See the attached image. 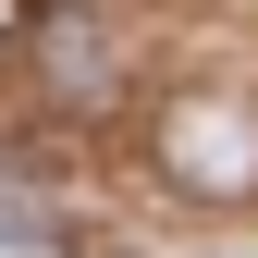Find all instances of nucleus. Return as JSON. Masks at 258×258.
Returning <instances> with one entry per match:
<instances>
[{
    "mask_svg": "<svg viewBox=\"0 0 258 258\" xmlns=\"http://www.w3.org/2000/svg\"><path fill=\"white\" fill-rule=\"evenodd\" d=\"M148 160H160V184H172V197H197V209H246V197H258V99H234V86H184V99H160Z\"/></svg>",
    "mask_w": 258,
    "mask_h": 258,
    "instance_id": "obj_1",
    "label": "nucleus"
},
{
    "mask_svg": "<svg viewBox=\"0 0 258 258\" xmlns=\"http://www.w3.org/2000/svg\"><path fill=\"white\" fill-rule=\"evenodd\" d=\"M37 86H49L61 111H99L111 86H123L111 25H99V13H49V25H37Z\"/></svg>",
    "mask_w": 258,
    "mask_h": 258,
    "instance_id": "obj_2",
    "label": "nucleus"
},
{
    "mask_svg": "<svg viewBox=\"0 0 258 258\" xmlns=\"http://www.w3.org/2000/svg\"><path fill=\"white\" fill-rule=\"evenodd\" d=\"M37 246H61V221H49L37 197H13V184H0V258H37Z\"/></svg>",
    "mask_w": 258,
    "mask_h": 258,
    "instance_id": "obj_3",
    "label": "nucleus"
}]
</instances>
